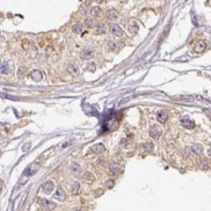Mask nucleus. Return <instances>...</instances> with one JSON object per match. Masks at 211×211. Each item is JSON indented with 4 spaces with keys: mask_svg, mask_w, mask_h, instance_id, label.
<instances>
[{
    "mask_svg": "<svg viewBox=\"0 0 211 211\" xmlns=\"http://www.w3.org/2000/svg\"><path fill=\"white\" fill-rule=\"evenodd\" d=\"M41 188L44 193L49 194V193H51V191L53 190V188H54V185H53V183H52L51 180H49V182H46V183L42 184Z\"/></svg>",
    "mask_w": 211,
    "mask_h": 211,
    "instance_id": "nucleus-8",
    "label": "nucleus"
},
{
    "mask_svg": "<svg viewBox=\"0 0 211 211\" xmlns=\"http://www.w3.org/2000/svg\"><path fill=\"white\" fill-rule=\"evenodd\" d=\"M150 135H151V137H153V138H160V135H162V129L158 128L157 126H153L151 127V129H150Z\"/></svg>",
    "mask_w": 211,
    "mask_h": 211,
    "instance_id": "nucleus-4",
    "label": "nucleus"
},
{
    "mask_svg": "<svg viewBox=\"0 0 211 211\" xmlns=\"http://www.w3.org/2000/svg\"><path fill=\"white\" fill-rule=\"evenodd\" d=\"M206 46H207L206 42L204 41V40H200V41L197 42V44H196L194 51H195L196 53H203V52L206 50Z\"/></svg>",
    "mask_w": 211,
    "mask_h": 211,
    "instance_id": "nucleus-10",
    "label": "nucleus"
},
{
    "mask_svg": "<svg viewBox=\"0 0 211 211\" xmlns=\"http://www.w3.org/2000/svg\"><path fill=\"white\" fill-rule=\"evenodd\" d=\"M94 54H95V52H94V49H93L92 46H88L86 49H83L80 53V57L85 60H89L91 58L94 57Z\"/></svg>",
    "mask_w": 211,
    "mask_h": 211,
    "instance_id": "nucleus-1",
    "label": "nucleus"
},
{
    "mask_svg": "<svg viewBox=\"0 0 211 211\" xmlns=\"http://www.w3.org/2000/svg\"><path fill=\"white\" fill-rule=\"evenodd\" d=\"M91 13H92L93 16H99L101 13V8H98V6H94V8H92V10H91Z\"/></svg>",
    "mask_w": 211,
    "mask_h": 211,
    "instance_id": "nucleus-21",
    "label": "nucleus"
},
{
    "mask_svg": "<svg viewBox=\"0 0 211 211\" xmlns=\"http://www.w3.org/2000/svg\"><path fill=\"white\" fill-rule=\"evenodd\" d=\"M0 72L2 74H9L11 72V66L8 62H2L0 66Z\"/></svg>",
    "mask_w": 211,
    "mask_h": 211,
    "instance_id": "nucleus-12",
    "label": "nucleus"
},
{
    "mask_svg": "<svg viewBox=\"0 0 211 211\" xmlns=\"http://www.w3.org/2000/svg\"><path fill=\"white\" fill-rule=\"evenodd\" d=\"M85 26H87V28H92V26H94V19L91 18V17L87 18L85 21Z\"/></svg>",
    "mask_w": 211,
    "mask_h": 211,
    "instance_id": "nucleus-22",
    "label": "nucleus"
},
{
    "mask_svg": "<svg viewBox=\"0 0 211 211\" xmlns=\"http://www.w3.org/2000/svg\"><path fill=\"white\" fill-rule=\"evenodd\" d=\"M128 30H129V33L131 34V35H134V34H135V33H136V32H137L138 28H137V26H129Z\"/></svg>",
    "mask_w": 211,
    "mask_h": 211,
    "instance_id": "nucleus-24",
    "label": "nucleus"
},
{
    "mask_svg": "<svg viewBox=\"0 0 211 211\" xmlns=\"http://www.w3.org/2000/svg\"><path fill=\"white\" fill-rule=\"evenodd\" d=\"M110 171L113 173V174H119V173L121 172V168L118 164H113V163H112L110 165Z\"/></svg>",
    "mask_w": 211,
    "mask_h": 211,
    "instance_id": "nucleus-13",
    "label": "nucleus"
},
{
    "mask_svg": "<svg viewBox=\"0 0 211 211\" xmlns=\"http://www.w3.org/2000/svg\"><path fill=\"white\" fill-rule=\"evenodd\" d=\"M144 148L146 150H148V151H151L154 148V145L152 144V143H146V144H144Z\"/></svg>",
    "mask_w": 211,
    "mask_h": 211,
    "instance_id": "nucleus-25",
    "label": "nucleus"
},
{
    "mask_svg": "<svg viewBox=\"0 0 211 211\" xmlns=\"http://www.w3.org/2000/svg\"><path fill=\"white\" fill-rule=\"evenodd\" d=\"M117 16H118V14H117V12L114 10H110L107 13V17H108V19H110V20H114V19L117 18Z\"/></svg>",
    "mask_w": 211,
    "mask_h": 211,
    "instance_id": "nucleus-16",
    "label": "nucleus"
},
{
    "mask_svg": "<svg viewBox=\"0 0 211 211\" xmlns=\"http://www.w3.org/2000/svg\"><path fill=\"white\" fill-rule=\"evenodd\" d=\"M200 169L201 170H208L209 169V164L207 160H202L200 164Z\"/></svg>",
    "mask_w": 211,
    "mask_h": 211,
    "instance_id": "nucleus-23",
    "label": "nucleus"
},
{
    "mask_svg": "<svg viewBox=\"0 0 211 211\" xmlns=\"http://www.w3.org/2000/svg\"><path fill=\"white\" fill-rule=\"evenodd\" d=\"M156 119L158 123H160V124H165L168 119V113L166 112V111H160V113L157 114Z\"/></svg>",
    "mask_w": 211,
    "mask_h": 211,
    "instance_id": "nucleus-9",
    "label": "nucleus"
},
{
    "mask_svg": "<svg viewBox=\"0 0 211 211\" xmlns=\"http://www.w3.org/2000/svg\"><path fill=\"white\" fill-rule=\"evenodd\" d=\"M31 77L32 79L35 80V81H40V80L42 79V74L40 71L35 70V71H33V72L31 73Z\"/></svg>",
    "mask_w": 211,
    "mask_h": 211,
    "instance_id": "nucleus-14",
    "label": "nucleus"
},
{
    "mask_svg": "<svg viewBox=\"0 0 211 211\" xmlns=\"http://www.w3.org/2000/svg\"><path fill=\"white\" fill-rule=\"evenodd\" d=\"M106 31H107V26H106L105 24H98L97 28H96L95 33L96 34H103V33H106Z\"/></svg>",
    "mask_w": 211,
    "mask_h": 211,
    "instance_id": "nucleus-17",
    "label": "nucleus"
},
{
    "mask_svg": "<svg viewBox=\"0 0 211 211\" xmlns=\"http://www.w3.org/2000/svg\"><path fill=\"white\" fill-rule=\"evenodd\" d=\"M182 125H183V127H185L186 129H193L194 126H195L194 121L189 118V117H184V118L182 119Z\"/></svg>",
    "mask_w": 211,
    "mask_h": 211,
    "instance_id": "nucleus-7",
    "label": "nucleus"
},
{
    "mask_svg": "<svg viewBox=\"0 0 211 211\" xmlns=\"http://www.w3.org/2000/svg\"><path fill=\"white\" fill-rule=\"evenodd\" d=\"M40 204H41V207H43V209H46V210H48V211L53 210V209L56 207V204L49 201V200H46V198H42Z\"/></svg>",
    "mask_w": 211,
    "mask_h": 211,
    "instance_id": "nucleus-3",
    "label": "nucleus"
},
{
    "mask_svg": "<svg viewBox=\"0 0 211 211\" xmlns=\"http://www.w3.org/2000/svg\"><path fill=\"white\" fill-rule=\"evenodd\" d=\"M106 186H107V188H109V189H111V188H113V186H114V182L113 180H108L107 183H106Z\"/></svg>",
    "mask_w": 211,
    "mask_h": 211,
    "instance_id": "nucleus-26",
    "label": "nucleus"
},
{
    "mask_svg": "<svg viewBox=\"0 0 211 211\" xmlns=\"http://www.w3.org/2000/svg\"><path fill=\"white\" fill-rule=\"evenodd\" d=\"M72 31L74 32L75 34H80L81 32H83V28H81V26L80 24H74V26H72Z\"/></svg>",
    "mask_w": 211,
    "mask_h": 211,
    "instance_id": "nucleus-19",
    "label": "nucleus"
},
{
    "mask_svg": "<svg viewBox=\"0 0 211 211\" xmlns=\"http://www.w3.org/2000/svg\"><path fill=\"white\" fill-rule=\"evenodd\" d=\"M68 72H69L71 75H73V76H75V75L78 74V69L75 64L70 63L69 66H68Z\"/></svg>",
    "mask_w": 211,
    "mask_h": 211,
    "instance_id": "nucleus-15",
    "label": "nucleus"
},
{
    "mask_svg": "<svg viewBox=\"0 0 211 211\" xmlns=\"http://www.w3.org/2000/svg\"><path fill=\"white\" fill-rule=\"evenodd\" d=\"M192 150L195 154H202V152H203V148H202L201 145H193Z\"/></svg>",
    "mask_w": 211,
    "mask_h": 211,
    "instance_id": "nucleus-18",
    "label": "nucleus"
},
{
    "mask_svg": "<svg viewBox=\"0 0 211 211\" xmlns=\"http://www.w3.org/2000/svg\"><path fill=\"white\" fill-rule=\"evenodd\" d=\"M109 30L112 34H113L114 36H117V37H120L123 36V30L121 28L118 26V24H116V23H111L110 26H109Z\"/></svg>",
    "mask_w": 211,
    "mask_h": 211,
    "instance_id": "nucleus-2",
    "label": "nucleus"
},
{
    "mask_svg": "<svg viewBox=\"0 0 211 211\" xmlns=\"http://www.w3.org/2000/svg\"><path fill=\"white\" fill-rule=\"evenodd\" d=\"M53 197L56 198V200H58V201H60V202L66 200V193H64V191L61 189V187H57V190L55 191Z\"/></svg>",
    "mask_w": 211,
    "mask_h": 211,
    "instance_id": "nucleus-5",
    "label": "nucleus"
},
{
    "mask_svg": "<svg viewBox=\"0 0 211 211\" xmlns=\"http://www.w3.org/2000/svg\"><path fill=\"white\" fill-rule=\"evenodd\" d=\"M105 146H103V144H97V145H94V146H92L91 147V151L94 152V153H97V154H99V153H103V151H105Z\"/></svg>",
    "mask_w": 211,
    "mask_h": 211,
    "instance_id": "nucleus-11",
    "label": "nucleus"
},
{
    "mask_svg": "<svg viewBox=\"0 0 211 211\" xmlns=\"http://www.w3.org/2000/svg\"><path fill=\"white\" fill-rule=\"evenodd\" d=\"M110 50L111 51H115L116 50V46H117V44H116V42H110Z\"/></svg>",
    "mask_w": 211,
    "mask_h": 211,
    "instance_id": "nucleus-27",
    "label": "nucleus"
},
{
    "mask_svg": "<svg viewBox=\"0 0 211 211\" xmlns=\"http://www.w3.org/2000/svg\"><path fill=\"white\" fill-rule=\"evenodd\" d=\"M70 171H71V173H72L73 175H75V176H78L79 174L83 173V169H81V167H80L78 164H75V163L71 165V167H70Z\"/></svg>",
    "mask_w": 211,
    "mask_h": 211,
    "instance_id": "nucleus-6",
    "label": "nucleus"
},
{
    "mask_svg": "<svg viewBox=\"0 0 211 211\" xmlns=\"http://www.w3.org/2000/svg\"><path fill=\"white\" fill-rule=\"evenodd\" d=\"M83 178L85 180H87L88 183H89V182H91V180H94V176H93L91 172H86L85 174H83Z\"/></svg>",
    "mask_w": 211,
    "mask_h": 211,
    "instance_id": "nucleus-20",
    "label": "nucleus"
}]
</instances>
